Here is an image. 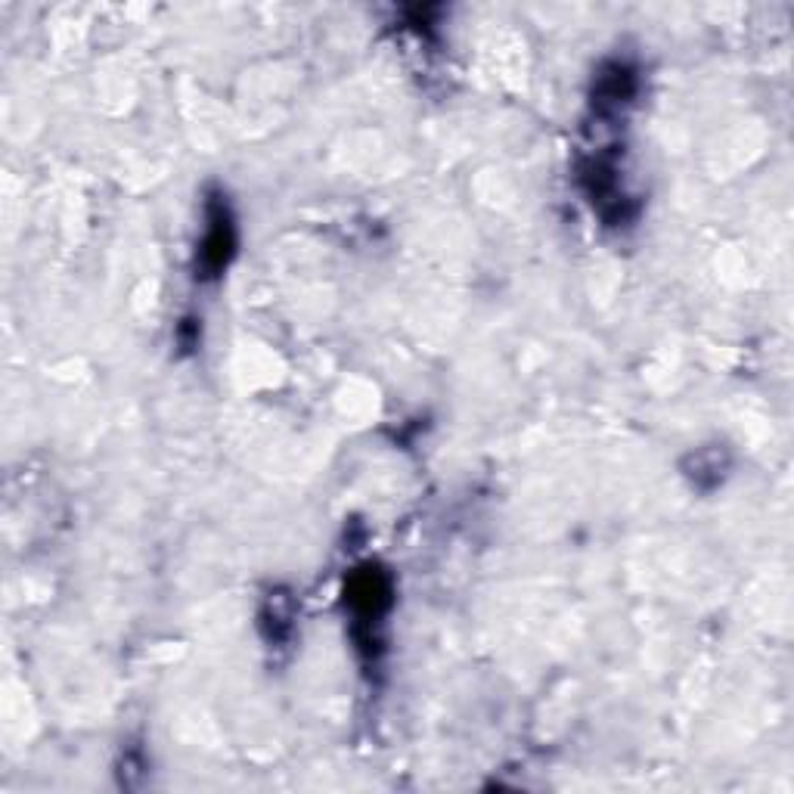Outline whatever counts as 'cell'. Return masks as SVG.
I'll return each mask as SVG.
<instances>
[{
    "instance_id": "obj_5",
    "label": "cell",
    "mask_w": 794,
    "mask_h": 794,
    "mask_svg": "<svg viewBox=\"0 0 794 794\" xmlns=\"http://www.w3.org/2000/svg\"><path fill=\"white\" fill-rule=\"evenodd\" d=\"M193 323L195 320H183L178 326V345L183 348V351H193V348L199 345V332H195Z\"/></svg>"
},
{
    "instance_id": "obj_3",
    "label": "cell",
    "mask_w": 794,
    "mask_h": 794,
    "mask_svg": "<svg viewBox=\"0 0 794 794\" xmlns=\"http://www.w3.org/2000/svg\"><path fill=\"white\" fill-rule=\"evenodd\" d=\"M261 630L268 636V643L283 645L292 640L295 633V600L283 593V590H273L264 605H261Z\"/></svg>"
},
{
    "instance_id": "obj_4",
    "label": "cell",
    "mask_w": 794,
    "mask_h": 794,
    "mask_svg": "<svg viewBox=\"0 0 794 794\" xmlns=\"http://www.w3.org/2000/svg\"><path fill=\"white\" fill-rule=\"evenodd\" d=\"M686 479L698 488V491H714L726 479V469H730V456L723 448H702L692 453L686 460Z\"/></svg>"
},
{
    "instance_id": "obj_2",
    "label": "cell",
    "mask_w": 794,
    "mask_h": 794,
    "mask_svg": "<svg viewBox=\"0 0 794 794\" xmlns=\"http://www.w3.org/2000/svg\"><path fill=\"white\" fill-rule=\"evenodd\" d=\"M237 245H240V230H237L233 205L221 190H214L205 199V227H202L199 252H195V277L218 280L230 268Z\"/></svg>"
},
{
    "instance_id": "obj_1",
    "label": "cell",
    "mask_w": 794,
    "mask_h": 794,
    "mask_svg": "<svg viewBox=\"0 0 794 794\" xmlns=\"http://www.w3.org/2000/svg\"><path fill=\"white\" fill-rule=\"evenodd\" d=\"M394 605V584L391 574L379 565H363L351 571L345 586V609L351 612V636L358 652L366 659L382 655V627Z\"/></svg>"
}]
</instances>
